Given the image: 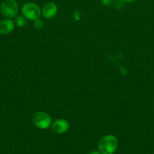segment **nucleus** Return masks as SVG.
I'll list each match as a JSON object with an SVG mask.
<instances>
[{
	"instance_id": "1",
	"label": "nucleus",
	"mask_w": 154,
	"mask_h": 154,
	"mask_svg": "<svg viewBox=\"0 0 154 154\" xmlns=\"http://www.w3.org/2000/svg\"><path fill=\"white\" fill-rule=\"evenodd\" d=\"M119 146L117 138L113 135H107L99 140L98 147L101 154H113Z\"/></svg>"
},
{
	"instance_id": "2",
	"label": "nucleus",
	"mask_w": 154,
	"mask_h": 154,
	"mask_svg": "<svg viewBox=\"0 0 154 154\" xmlns=\"http://www.w3.org/2000/svg\"><path fill=\"white\" fill-rule=\"evenodd\" d=\"M21 13L23 16L30 20H36L40 18L42 10L37 4L34 2H27L21 8Z\"/></svg>"
},
{
	"instance_id": "3",
	"label": "nucleus",
	"mask_w": 154,
	"mask_h": 154,
	"mask_svg": "<svg viewBox=\"0 0 154 154\" xmlns=\"http://www.w3.org/2000/svg\"><path fill=\"white\" fill-rule=\"evenodd\" d=\"M0 12L5 18H14L18 13V4L16 0H4L0 6Z\"/></svg>"
},
{
	"instance_id": "4",
	"label": "nucleus",
	"mask_w": 154,
	"mask_h": 154,
	"mask_svg": "<svg viewBox=\"0 0 154 154\" xmlns=\"http://www.w3.org/2000/svg\"><path fill=\"white\" fill-rule=\"evenodd\" d=\"M33 123L35 126L40 129H47L50 128L52 124V120L47 113L43 111H37L32 117Z\"/></svg>"
},
{
	"instance_id": "5",
	"label": "nucleus",
	"mask_w": 154,
	"mask_h": 154,
	"mask_svg": "<svg viewBox=\"0 0 154 154\" xmlns=\"http://www.w3.org/2000/svg\"><path fill=\"white\" fill-rule=\"evenodd\" d=\"M51 129L56 134H63L69 129V124L64 119H57L52 122Z\"/></svg>"
},
{
	"instance_id": "6",
	"label": "nucleus",
	"mask_w": 154,
	"mask_h": 154,
	"mask_svg": "<svg viewBox=\"0 0 154 154\" xmlns=\"http://www.w3.org/2000/svg\"><path fill=\"white\" fill-rule=\"evenodd\" d=\"M58 8L54 2H48L42 9V14L46 19H51L57 15Z\"/></svg>"
},
{
	"instance_id": "7",
	"label": "nucleus",
	"mask_w": 154,
	"mask_h": 154,
	"mask_svg": "<svg viewBox=\"0 0 154 154\" xmlns=\"http://www.w3.org/2000/svg\"><path fill=\"white\" fill-rule=\"evenodd\" d=\"M14 29V22L11 19L5 18L0 20V34L8 35Z\"/></svg>"
},
{
	"instance_id": "8",
	"label": "nucleus",
	"mask_w": 154,
	"mask_h": 154,
	"mask_svg": "<svg viewBox=\"0 0 154 154\" xmlns=\"http://www.w3.org/2000/svg\"><path fill=\"white\" fill-rule=\"evenodd\" d=\"M14 24L20 28H23L27 24L26 18L24 16H20V15L16 16L14 17Z\"/></svg>"
},
{
	"instance_id": "9",
	"label": "nucleus",
	"mask_w": 154,
	"mask_h": 154,
	"mask_svg": "<svg viewBox=\"0 0 154 154\" xmlns=\"http://www.w3.org/2000/svg\"><path fill=\"white\" fill-rule=\"evenodd\" d=\"M33 26H34L35 28L37 29H42L44 27L43 20H41L40 18L36 20H34V23H33Z\"/></svg>"
},
{
	"instance_id": "10",
	"label": "nucleus",
	"mask_w": 154,
	"mask_h": 154,
	"mask_svg": "<svg viewBox=\"0 0 154 154\" xmlns=\"http://www.w3.org/2000/svg\"><path fill=\"white\" fill-rule=\"evenodd\" d=\"M113 5H114V7L116 8V9L119 10V9L122 8V7H123L124 2H122L121 0H116V1L114 2Z\"/></svg>"
},
{
	"instance_id": "11",
	"label": "nucleus",
	"mask_w": 154,
	"mask_h": 154,
	"mask_svg": "<svg viewBox=\"0 0 154 154\" xmlns=\"http://www.w3.org/2000/svg\"><path fill=\"white\" fill-rule=\"evenodd\" d=\"M101 3L105 6H110L114 3L115 0H101Z\"/></svg>"
},
{
	"instance_id": "12",
	"label": "nucleus",
	"mask_w": 154,
	"mask_h": 154,
	"mask_svg": "<svg viewBox=\"0 0 154 154\" xmlns=\"http://www.w3.org/2000/svg\"><path fill=\"white\" fill-rule=\"evenodd\" d=\"M121 1L124 3H131V2H134L137 1V0H121Z\"/></svg>"
},
{
	"instance_id": "13",
	"label": "nucleus",
	"mask_w": 154,
	"mask_h": 154,
	"mask_svg": "<svg viewBox=\"0 0 154 154\" xmlns=\"http://www.w3.org/2000/svg\"><path fill=\"white\" fill-rule=\"evenodd\" d=\"M88 154H101V153H100L99 151H91V152H90V153H89Z\"/></svg>"
},
{
	"instance_id": "14",
	"label": "nucleus",
	"mask_w": 154,
	"mask_h": 154,
	"mask_svg": "<svg viewBox=\"0 0 154 154\" xmlns=\"http://www.w3.org/2000/svg\"><path fill=\"white\" fill-rule=\"evenodd\" d=\"M153 154H154V153H153Z\"/></svg>"
}]
</instances>
